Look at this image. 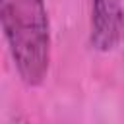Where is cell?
<instances>
[{"label": "cell", "mask_w": 124, "mask_h": 124, "mask_svg": "<svg viewBox=\"0 0 124 124\" xmlns=\"http://www.w3.org/2000/svg\"><path fill=\"white\" fill-rule=\"evenodd\" d=\"M124 37L122 0H91V45L101 52L112 50Z\"/></svg>", "instance_id": "cell-2"}, {"label": "cell", "mask_w": 124, "mask_h": 124, "mask_svg": "<svg viewBox=\"0 0 124 124\" xmlns=\"http://www.w3.org/2000/svg\"><path fill=\"white\" fill-rule=\"evenodd\" d=\"M2 33L21 81L41 85L50 66V23L45 0H0Z\"/></svg>", "instance_id": "cell-1"}]
</instances>
